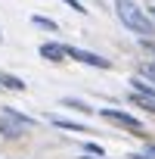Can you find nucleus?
<instances>
[{"mask_svg":"<svg viewBox=\"0 0 155 159\" xmlns=\"http://www.w3.org/2000/svg\"><path fill=\"white\" fill-rule=\"evenodd\" d=\"M115 13L118 19L140 38H155V22L146 16V10H140L133 0H115Z\"/></svg>","mask_w":155,"mask_h":159,"instance_id":"1","label":"nucleus"},{"mask_svg":"<svg viewBox=\"0 0 155 159\" xmlns=\"http://www.w3.org/2000/svg\"><path fill=\"white\" fill-rule=\"evenodd\" d=\"M31 128H34V119H28V116L16 112L13 106H6L3 112H0V134L10 137V140L22 137V134H25V131H31Z\"/></svg>","mask_w":155,"mask_h":159,"instance_id":"2","label":"nucleus"},{"mask_svg":"<svg viewBox=\"0 0 155 159\" xmlns=\"http://www.w3.org/2000/svg\"><path fill=\"white\" fill-rule=\"evenodd\" d=\"M99 116L115 122V125H121V128H127V131H133V134H143V122L127 116V112H121V109H99Z\"/></svg>","mask_w":155,"mask_h":159,"instance_id":"3","label":"nucleus"},{"mask_svg":"<svg viewBox=\"0 0 155 159\" xmlns=\"http://www.w3.org/2000/svg\"><path fill=\"white\" fill-rule=\"evenodd\" d=\"M65 56L78 59V62H84V66H96V69H109L112 62L99 53H90V50H78V47H65Z\"/></svg>","mask_w":155,"mask_h":159,"instance_id":"4","label":"nucleus"},{"mask_svg":"<svg viewBox=\"0 0 155 159\" xmlns=\"http://www.w3.org/2000/svg\"><path fill=\"white\" fill-rule=\"evenodd\" d=\"M40 56L50 62H65V47L62 44H40Z\"/></svg>","mask_w":155,"mask_h":159,"instance_id":"5","label":"nucleus"},{"mask_svg":"<svg viewBox=\"0 0 155 159\" xmlns=\"http://www.w3.org/2000/svg\"><path fill=\"white\" fill-rule=\"evenodd\" d=\"M136 106H143V109H149V112H155V94H140V91H133V97H130Z\"/></svg>","mask_w":155,"mask_h":159,"instance_id":"6","label":"nucleus"},{"mask_svg":"<svg viewBox=\"0 0 155 159\" xmlns=\"http://www.w3.org/2000/svg\"><path fill=\"white\" fill-rule=\"evenodd\" d=\"M53 125H56V128H62V131H74V134H87V128H84V125H78V122H68V119H53Z\"/></svg>","mask_w":155,"mask_h":159,"instance_id":"7","label":"nucleus"},{"mask_svg":"<svg viewBox=\"0 0 155 159\" xmlns=\"http://www.w3.org/2000/svg\"><path fill=\"white\" fill-rule=\"evenodd\" d=\"M62 106H68V109H78V112H96L93 106H87V103H81V100H71V97H62Z\"/></svg>","mask_w":155,"mask_h":159,"instance_id":"8","label":"nucleus"},{"mask_svg":"<svg viewBox=\"0 0 155 159\" xmlns=\"http://www.w3.org/2000/svg\"><path fill=\"white\" fill-rule=\"evenodd\" d=\"M31 22H34L37 28H47V31H56V28H59V25H56L53 19H47V16H31Z\"/></svg>","mask_w":155,"mask_h":159,"instance_id":"9","label":"nucleus"},{"mask_svg":"<svg viewBox=\"0 0 155 159\" xmlns=\"http://www.w3.org/2000/svg\"><path fill=\"white\" fill-rule=\"evenodd\" d=\"M0 81H3L10 91H25V81H19V78H13V75H3Z\"/></svg>","mask_w":155,"mask_h":159,"instance_id":"10","label":"nucleus"},{"mask_svg":"<svg viewBox=\"0 0 155 159\" xmlns=\"http://www.w3.org/2000/svg\"><path fill=\"white\" fill-rule=\"evenodd\" d=\"M130 84H133V91H140V94H155V88H152V84H146L143 78H130Z\"/></svg>","mask_w":155,"mask_h":159,"instance_id":"11","label":"nucleus"},{"mask_svg":"<svg viewBox=\"0 0 155 159\" xmlns=\"http://www.w3.org/2000/svg\"><path fill=\"white\" fill-rule=\"evenodd\" d=\"M130 159H155V147H143L140 153H130Z\"/></svg>","mask_w":155,"mask_h":159,"instance_id":"12","label":"nucleus"},{"mask_svg":"<svg viewBox=\"0 0 155 159\" xmlns=\"http://www.w3.org/2000/svg\"><path fill=\"white\" fill-rule=\"evenodd\" d=\"M62 3H68V7L74 10V13H87V10H84V3H81V0H62Z\"/></svg>","mask_w":155,"mask_h":159,"instance_id":"13","label":"nucleus"},{"mask_svg":"<svg viewBox=\"0 0 155 159\" xmlns=\"http://www.w3.org/2000/svg\"><path fill=\"white\" fill-rule=\"evenodd\" d=\"M84 150H87V153H96V156H103V147H99V143H93V140H87V143H84Z\"/></svg>","mask_w":155,"mask_h":159,"instance_id":"14","label":"nucleus"},{"mask_svg":"<svg viewBox=\"0 0 155 159\" xmlns=\"http://www.w3.org/2000/svg\"><path fill=\"white\" fill-rule=\"evenodd\" d=\"M143 75H146V78H149V81H152V84H155V62H149V66H146V69H143Z\"/></svg>","mask_w":155,"mask_h":159,"instance_id":"15","label":"nucleus"},{"mask_svg":"<svg viewBox=\"0 0 155 159\" xmlns=\"http://www.w3.org/2000/svg\"><path fill=\"white\" fill-rule=\"evenodd\" d=\"M149 19H152V22H155V7H152V10H149Z\"/></svg>","mask_w":155,"mask_h":159,"instance_id":"16","label":"nucleus"},{"mask_svg":"<svg viewBox=\"0 0 155 159\" xmlns=\"http://www.w3.org/2000/svg\"><path fill=\"white\" fill-rule=\"evenodd\" d=\"M81 159H90V156H81Z\"/></svg>","mask_w":155,"mask_h":159,"instance_id":"17","label":"nucleus"}]
</instances>
